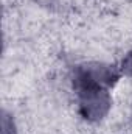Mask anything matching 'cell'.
Listing matches in <instances>:
<instances>
[{"instance_id": "1", "label": "cell", "mask_w": 132, "mask_h": 134, "mask_svg": "<svg viewBox=\"0 0 132 134\" xmlns=\"http://www.w3.org/2000/svg\"><path fill=\"white\" fill-rule=\"evenodd\" d=\"M121 70L117 67L104 64V63H89L78 66L73 72V89H84V87H101L110 89L120 80Z\"/></svg>"}, {"instance_id": "2", "label": "cell", "mask_w": 132, "mask_h": 134, "mask_svg": "<svg viewBox=\"0 0 132 134\" xmlns=\"http://www.w3.org/2000/svg\"><path fill=\"white\" fill-rule=\"evenodd\" d=\"M75 92L79 100V112L86 120L98 122L106 117L112 104L109 89L87 87V89H79Z\"/></svg>"}, {"instance_id": "3", "label": "cell", "mask_w": 132, "mask_h": 134, "mask_svg": "<svg viewBox=\"0 0 132 134\" xmlns=\"http://www.w3.org/2000/svg\"><path fill=\"white\" fill-rule=\"evenodd\" d=\"M2 134H16L14 120L6 111L2 112Z\"/></svg>"}, {"instance_id": "4", "label": "cell", "mask_w": 132, "mask_h": 134, "mask_svg": "<svg viewBox=\"0 0 132 134\" xmlns=\"http://www.w3.org/2000/svg\"><path fill=\"white\" fill-rule=\"evenodd\" d=\"M120 70H121V73H123V75H126V76L132 78V52H129V53L123 58Z\"/></svg>"}]
</instances>
